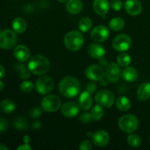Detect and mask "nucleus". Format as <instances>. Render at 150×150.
<instances>
[{
	"label": "nucleus",
	"instance_id": "nucleus-12",
	"mask_svg": "<svg viewBox=\"0 0 150 150\" xmlns=\"http://www.w3.org/2000/svg\"><path fill=\"white\" fill-rule=\"evenodd\" d=\"M105 75L108 81L111 83H116L120 80L122 75L121 69L117 63L111 62L107 66Z\"/></svg>",
	"mask_w": 150,
	"mask_h": 150
},
{
	"label": "nucleus",
	"instance_id": "nucleus-9",
	"mask_svg": "<svg viewBox=\"0 0 150 150\" xmlns=\"http://www.w3.org/2000/svg\"><path fill=\"white\" fill-rule=\"evenodd\" d=\"M54 81L49 76H41L36 82V89L41 95H48L54 89Z\"/></svg>",
	"mask_w": 150,
	"mask_h": 150
},
{
	"label": "nucleus",
	"instance_id": "nucleus-33",
	"mask_svg": "<svg viewBox=\"0 0 150 150\" xmlns=\"http://www.w3.org/2000/svg\"><path fill=\"white\" fill-rule=\"evenodd\" d=\"M111 8L115 11H120L123 7V3L121 0H112L110 3Z\"/></svg>",
	"mask_w": 150,
	"mask_h": 150
},
{
	"label": "nucleus",
	"instance_id": "nucleus-7",
	"mask_svg": "<svg viewBox=\"0 0 150 150\" xmlns=\"http://www.w3.org/2000/svg\"><path fill=\"white\" fill-rule=\"evenodd\" d=\"M61 104V99L58 96L50 95L42 99L41 102V106L44 111L48 112H54L60 108Z\"/></svg>",
	"mask_w": 150,
	"mask_h": 150
},
{
	"label": "nucleus",
	"instance_id": "nucleus-15",
	"mask_svg": "<svg viewBox=\"0 0 150 150\" xmlns=\"http://www.w3.org/2000/svg\"><path fill=\"white\" fill-rule=\"evenodd\" d=\"M125 8L129 15L136 16L142 13V5L139 0H127L125 4Z\"/></svg>",
	"mask_w": 150,
	"mask_h": 150
},
{
	"label": "nucleus",
	"instance_id": "nucleus-27",
	"mask_svg": "<svg viewBox=\"0 0 150 150\" xmlns=\"http://www.w3.org/2000/svg\"><path fill=\"white\" fill-rule=\"evenodd\" d=\"M104 114V110L100 105H96L94 106L91 111V115H92V120L95 121H98L100 120Z\"/></svg>",
	"mask_w": 150,
	"mask_h": 150
},
{
	"label": "nucleus",
	"instance_id": "nucleus-4",
	"mask_svg": "<svg viewBox=\"0 0 150 150\" xmlns=\"http://www.w3.org/2000/svg\"><path fill=\"white\" fill-rule=\"evenodd\" d=\"M119 126L122 131L127 133H132L137 130L139 120L133 114H125L119 120Z\"/></svg>",
	"mask_w": 150,
	"mask_h": 150
},
{
	"label": "nucleus",
	"instance_id": "nucleus-41",
	"mask_svg": "<svg viewBox=\"0 0 150 150\" xmlns=\"http://www.w3.org/2000/svg\"><path fill=\"white\" fill-rule=\"evenodd\" d=\"M5 75V70H4V67L1 64H0V79L3 78Z\"/></svg>",
	"mask_w": 150,
	"mask_h": 150
},
{
	"label": "nucleus",
	"instance_id": "nucleus-2",
	"mask_svg": "<svg viewBox=\"0 0 150 150\" xmlns=\"http://www.w3.org/2000/svg\"><path fill=\"white\" fill-rule=\"evenodd\" d=\"M50 63L48 59L42 55H35L32 57L28 64L31 73L37 76L43 75L49 70Z\"/></svg>",
	"mask_w": 150,
	"mask_h": 150
},
{
	"label": "nucleus",
	"instance_id": "nucleus-35",
	"mask_svg": "<svg viewBox=\"0 0 150 150\" xmlns=\"http://www.w3.org/2000/svg\"><path fill=\"white\" fill-rule=\"evenodd\" d=\"M9 127V122L4 118L0 119V133L5 132Z\"/></svg>",
	"mask_w": 150,
	"mask_h": 150
},
{
	"label": "nucleus",
	"instance_id": "nucleus-40",
	"mask_svg": "<svg viewBox=\"0 0 150 150\" xmlns=\"http://www.w3.org/2000/svg\"><path fill=\"white\" fill-rule=\"evenodd\" d=\"M17 149L18 150H31L32 149V148H31V146H29L27 144H26L18 146V147L17 148Z\"/></svg>",
	"mask_w": 150,
	"mask_h": 150
},
{
	"label": "nucleus",
	"instance_id": "nucleus-18",
	"mask_svg": "<svg viewBox=\"0 0 150 150\" xmlns=\"http://www.w3.org/2000/svg\"><path fill=\"white\" fill-rule=\"evenodd\" d=\"M109 2L108 0H95L93 2V9L99 16H104L109 10Z\"/></svg>",
	"mask_w": 150,
	"mask_h": 150
},
{
	"label": "nucleus",
	"instance_id": "nucleus-10",
	"mask_svg": "<svg viewBox=\"0 0 150 150\" xmlns=\"http://www.w3.org/2000/svg\"><path fill=\"white\" fill-rule=\"evenodd\" d=\"M85 75L89 79L95 81H102L105 77V71L102 67L97 64H92L86 69Z\"/></svg>",
	"mask_w": 150,
	"mask_h": 150
},
{
	"label": "nucleus",
	"instance_id": "nucleus-21",
	"mask_svg": "<svg viewBox=\"0 0 150 150\" xmlns=\"http://www.w3.org/2000/svg\"><path fill=\"white\" fill-rule=\"evenodd\" d=\"M83 4L81 0H69L66 4L67 12L71 14H78L81 11Z\"/></svg>",
	"mask_w": 150,
	"mask_h": 150
},
{
	"label": "nucleus",
	"instance_id": "nucleus-5",
	"mask_svg": "<svg viewBox=\"0 0 150 150\" xmlns=\"http://www.w3.org/2000/svg\"><path fill=\"white\" fill-rule=\"evenodd\" d=\"M18 42V36L16 32L5 29L0 32V48L3 49H11Z\"/></svg>",
	"mask_w": 150,
	"mask_h": 150
},
{
	"label": "nucleus",
	"instance_id": "nucleus-26",
	"mask_svg": "<svg viewBox=\"0 0 150 150\" xmlns=\"http://www.w3.org/2000/svg\"><path fill=\"white\" fill-rule=\"evenodd\" d=\"M125 21L121 18H114L110 21L108 27L113 31H120L124 28Z\"/></svg>",
	"mask_w": 150,
	"mask_h": 150
},
{
	"label": "nucleus",
	"instance_id": "nucleus-39",
	"mask_svg": "<svg viewBox=\"0 0 150 150\" xmlns=\"http://www.w3.org/2000/svg\"><path fill=\"white\" fill-rule=\"evenodd\" d=\"M97 89V85L94 83H89V84L86 86V91L90 92L91 94L94 93Z\"/></svg>",
	"mask_w": 150,
	"mask_h": 150
},
{
	"label": "nucleus",
	"instance_id": "nucleus-19",
	"mask_svg": "<svg viewBox=\"0 0 150 150\" xmlns=\"http://www.w3.org/2000/svg\"><path fill=\"white\" fill-rule=\"evenodd\" d=\"M79 105L83 111H88L92 105V94L88 91H84L82 92L79 97Z\"/></svg>",
	"mask_w": 150,
	"mask_h": 150
},
{
	"label": "nucleus",
	"instance_id": "nucleus-6",
	"mask_svg": "<svg viewBox=\"0 0 150 150\" xmlns=\"http://www.w3.org/2000/svg\"><path fill=\"white\" fill-rule=\"evenodd\" d=\"M95 101L97 103L105 108H110L113 105L115 101L114 95L108 89L100 90L95 95Z\"/></svg>",
	"mask_w": 150,
	"mask_h": 150
},
{
	"label": "nucleus",
	"instance_id": "nucleus-28",
	"mask_svg": "<svg viewBox=\"0 0 150 150\" xmlns=\"http://www.w3.org/2000/svg\"><path fill=\"white\" fill-rule=\"evenodd\" d=\"M13 126L15 128L19 130H24L27 128L28 122L25 118L22 117H17L15 118L13 122Z\"/></svg>",
	"mask_w": 150,
	"mask_h": 150
},
{
	"label": "nucleus",
	"instance_id": "nucleus-14",
	"mask_svg": "<svg viewBox=\"0 0 150 150\" xmlns=\"http://www.w3.org/2000/svg\"><path fill=\"white\" fill-rule=\"evenodd\" d=\"M92 140L95 146L102 147L109 142V134L105 130H98L92 135Z\"/></svg>",
	"mask_w": 150,
	"mask_h": 150
},
{
	"label": "nucleus",
	"instance_id": "nucleus-42",
	"mask_svg": "<svg viewBox=\"0 0 150 150\" xmlns=\"http://www.w3.org/2000/svg\"><path fill=\"white\" fill-rule=\"evenodd\" d=\"M40 127H41V124L40 122H35L33 124V128L38 129Z\"/></svg>",
	"mask_w": 150,
	"mask_h": 150
},
{
	"label": "nucleus",
	"instance_id": "nucleus-46",
	"mask_svg": "<svg viewBox=\"0 0 150 150\" xmlns=\"http://www.w3.org/2000/svg\"><path fill=\"white\" fill-rule=\"evenodd\" d=\"M149 140H150V137H149Z\"/></svg>",
	"mask_w": 150,
	"mask_h": 150
},
{
	"label": "nucleus",
	"instance_id": "nucleus-44",
	"mask_svg": "<svg viewBox=\"0 0 150 150\" xmlns=\"http://www.w3.org/2000/svg\"><path fill=\"white\" fill-rule=\"evenodd\" d=\"M0 150H8V148L4 144H0Z\"/></svg>",
	"mask_w": 150,
	"mask_h": 150
},
{
	"label": "nucleus",
	"instance_id": "nucleus-23",
	"mask_svg": "<svg viewBox=\"0 0 150 150\" xmlns=\"http://www.w3.org/2000/svg\"><path fill=\"white\" fill-rule=\"evenodd\" d=\"M12 26L16 33L22 34L26 30V21L21 18H16L13 21Z\"/></svg>",
	"mask_w": 150,
	"mask_h": 150
},
{
	"label": "nucleus",
	"instance_id": "nucleus-34",
	"mask_svg": "<svg viewBox=\"0 0 150 150\" xmlns=\"http://www.w3.org/2000/svg\"><path fill=\"white\" fill-rule=\"evenodd\" d=\"M41 114H42V111H41L40 108H38V107H34V108H31L29 112V117H32V118L39 117L41 115Z\"/></svg>",
	"mask_w": 150,
	"mask_h": 150
},
{
	"label": "nucleus",
	"instance_id": "nucleus-3",
	"mask_svg": "<svg viewBox=\"0 0 150 150\" xmlns=\"http://www.w3.org/2000/svg\"><path fill=\"white\" fill-rule=\"evenodd\" d=\"M64 42L67 49L71 51H77L80 50L83 45V37L79 31H70L66 34Z\"/></svg>",
	"mask_w": 150,
	"mask_h": 150
},
{
	"label": "nucleus",
	"instance_id": "nucleus-32",
	"mask_svg": "<svg viewBox=\"0 0 150 150\" xmlns=\"http://www.w3.org/2000/svg\"><path fill=\"white\" fill-rule=\"evenodd\" d=\"M34 89V84L32 82L29 81H25L22 82L21 84V89L23 91V92H30L33 90Z\"/></svg>",
	"mask_w": 150,
	"mask_h": 150
},
{
	"label": "nucleus",
	"instance_id": "nucleus-31",
	"mask_svg": "<svg viewBox=\"0 0 150 150\" xmlns=\"http://www.w3.org/2000/svg\"><path fill=\"white\" fill-rule=\"evenodd\" d=\"M128 144L132 147H139L142 144V138L136 134H131L127 138Z\"/></svg>",
	"mask_w": 150,
	"mask_h": 150
},
{
	"label": "nucleus",
	"instance_id": "nucleus-45",
	"mask_svg": "<svg viewBox=\"0 0 150 150\" xmlns=\"http://www.w3.org/2000/svg\"><path fill=\"white\" fill-rule=\"evenodd\" d=\"M58 1H59V2H65L66 1H67V0H57Z\"/></svg>",
	"mask_w": 150,
	"mask_h": 150
},
{
	"label": "nucleus",
	"instance_id": "nucleus-37",
	"mask_svg": "<svg viewBox=\"0 0 150 150\" xmlns=\"http://www.w3.org/2000/svg\"><path fill=\"white\" fill-rule=\"evenodd\" d=\"M91 120H92L91 113H83V114H82L80 116L81 122L83 123H85V124L89 123Z\"/></svg>",
	"mask_w": 150,
	"mask_h": 150
},
{
	"label": "nucleus",
	"instance_id": "nucleus-17",
	"mask_svg": "<svg viewBox=\"0 0 150 150\" xmlns=\"http://www.w3.org/2000/svg\"><path fill=\"white\" fill-rule=\"evenodd\" d=\"M13 54L16 59L21 62H26L30 57V52H29V48L23 45H17L15 48Z\"/></svg>",
	"mask_w": 150,
	"mask_h": 150
},
{
	"label": "nucleus",
	"instance_id": "nucleus-13",
	"mask_svg": "<svg viewBox=\"0 0 150 150\" xmlns=\"http://www.w3.org/2000/svg\"><path fill=\"white\" fill-rule=\"evenodd\" d=\"M80 105H78L74 101L66 102L62 106L61 111L64 116L67 117H75L79 114Z\"/></svg>",
	"mask_w": 150,
	"mask_h": 150
},
{
	"label": "nucleus",
	"instance_id": "nucleus-11",
	"mask_svg": "<svg viewBox=\"0 0 150 150\" xmlns=\"http://www.w3.org/2000/svg\"><path fill=\"white\" fill-rule=\"evenodd\" d=\"M108 37L109 30L106 26L102 25L95 27L91 32V38L97 42H104L108 39Z\"/></svg>",
	"mask_w": 150,
	"mask_h": 150
},
{
	"label": "nucleus",
	"instance_id": "nucleus-16",
	"mask_svg": "<svg viewBox=\"0 0 150 150\" xmlns=\"http://www.w3.org/2000/svg\"><path fill=\"white\" fill-rule=\"evenodd\" d=\"M88 54L97 59H101L105 54V49L103 45L98 43H92L87 48Z\"/></svg>",
	"mask_w": 150,
	"mask_h": 150
},
{
	"label": "nucleus",
	"instance_id": "nucleus-22",
	"mask_svg": "<svg viewBox=\"0 0 150 150\" xmlns=\"http://www.w3.org/2000/svg\"><path fill=\"white\" fill-rule=\"evenodd\" d=\"M122 77L127 82H133L137 80L138 76V71L135 68L132 67H127L122 70Z\"/></svg>",
	"mask_w": 150,
	"mask_h": 150
},
{
	"label": "nucleus",
	"instance_id": "nucleus-1",
	"mask_svg": "<svg viewBox=\"0 0 150 150\" xmlns=\"http://www.w3.org/2000/svg\"><path fill=\"white\" fill-rule=\"evenodd\" d=\"M59 89L62 96L67 98H73L80 92V83L76 77L67 76L61 81Z\"/></svg>",
	"mask_w": 150,
	"mask_h": 150
},
{
	"label": "nucleus",
	"instance_id": "nucleus-29",
	"mask_svg": "<svg viewBox=\"0 0 150 150\" xmlns=\"http://www.w3.org/2000/svg\"><path fill=\"white\" fill-rule=\"evenodd\" d=\"M117 63L122 67H127L131 62V57L127 53H122L117 57Z\"/></svg>",
	"mask_w": 150,
	"mask_h": 150
},
{
	"label": "nucleus",
	"instance_id": "nucleus-24",
	"mask_svg": "<svg viewBox=\"0 0 150 150\" xmlns=\"http://www.w3.org/2000/svg\"><path fill=\"white\" fill-rule=\"evenodd\" d=\"M117 108L121 111H128L131 106V103L130 100L126 97H120L117 98Z\"/></svg>",
	"mask_w": 150,
	"mask_h": 150
},
{
	"label": "nucleus",
	"instance_id": "nucleus-36",
	"mask_svg": "<svg viewBox=\"0 0 150 150\" xmlns=\"http://www.w3.org/2000/svg\"><path fill=\"white\" fill-rule=\"evenodd\" d=\"M92 144L89 140H85L82 142L79 146V149L81 150H90L92 149Z\"/></svg>",
	"mask_w": 150,
	"mask_h": 150
},
{
	"label": "nucleus",
	"instance_id": "nucleus-38",
	"mask_svg": "<svg viewBox=\"0 0 150 150\" xmlns=\"http://www.w3.org/2000/svg\"><path fill=\"white\" fill-rule=\"evenodd\" d=\"M31 76V71L29 69L23 68L21 70L20 73V78L22 80H26Z\"/></svg>",
	"mask_w": 150,
	"mask_h": 150
},
{
	"label": "nucleus",
	"instance_id": "nucleus-20",
	"mask_svg": "<svg viewBox=\"0 0 150 150\" xmlns=\"http://www.w3.org/2000/svg\"><path fill=\"white\" fill-rule=\"evenodd\" d=\"M137 98L141 101H146L150 98V83H143L137 91Z\"/></svg>",
	"mask_w": 150,
	"mask_h": 150
},
{
	"label": "nucleus",
	"instance_id": "nucleus-8",
	"mask_svg": "<svg viewBox=\"0 0 150 150\" xmlns=\"http://www.w3.org/2000/svg\"><path fill=\"white\" fill-rule=\"evenodd\" d=\"M131 38L127 35L121 34L117 35L113 40V47L114 50L118 52H123L127 51L131 46Z\"/></svg>",
	"mask_w": 150,
	"mask_h": 150
},
{
	"label": "nucleus",
	"instance_id": "nucleus-25",
	"mask_svg": "<svg viewBox=\"0 0 150 150\" xmlns=\"http://www.w3.org/2000/svg\"><path fill=\"white\" fill-rule=\"evenodd\" d=\"M0 108L3 112L10 114L16 109V104L10 99H5L0 103Z\"/></svg>",
	"mask_w": 150,
	"mask_h": 150
},
{
	"label": "nucleus",
	"instance_id": "nucleus-43",
	"mask_svg": "<svg viewBox=\"0 0 150 150\" xmlns=\"http://www.w3.org/2000/svg\"><path fill=\"white\" fill-rule=\"evenodd\" d=\"M4 83H3V82L0 80V92H1V91L3 90V89H4Z\"/></svg>",
	"mask_w": 150,
	"mask_h": 150
},
{
	"label": "nucleus",
	"instance_id": "nucleus-30",
	"mask_svg": "<svg viewBox=\"0 0 150 150\" xmlns=\"http://www.w3.org/2000/svg\"><path fill=\"white\" fill-rule=\"evenodd\" d=\"M92 20L88 17H84L83 18L81 19L79 23V29H80L81 31H82V32H88V31L92 28Z\"/></svg>",
	"mask_w": 150,
	"mask_h": 150
}]
</instances>
